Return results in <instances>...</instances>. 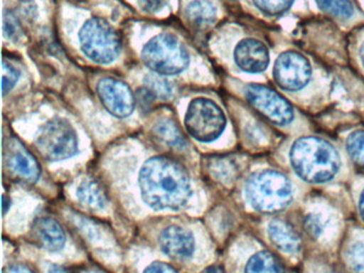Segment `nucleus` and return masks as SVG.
Masks as SVG:
<instances>
[{
    "label": "nucleus",
    "mask_w": 364,
    "mask_h": 273,
    "mask_svg": "<svg viewBox=\"0 0 364 273\" xmlns=\"http://www.w3.org/2000/svg\"><path fill=\"white\" fill-rule=\"evenodd\" d=\"M146 89L154 95V97L161 100H167L173 95L174 87L172 82L167 78L159 76V75H146L144 79Z\"/></svg>",
    "instance_id": "20"
},
{
    "label": "nucleus",
    "mask_w": 364,
    "mask_h": 273,
    "mask_svg": "<svg viewBox=\"0 0 364 273\" xmlns=\"http://www.w3.org/2000/svg\"><path fill=\"white\" fill-rule=\"evenodd\" d=\"M5 168L12 178L26 183H36L41 174L35 156L18 140H12L6 146Z\"/></svg>",
    "instance_id": "11"
},
{
    "label": "nucleus",
    "mask_w": 364,
    "mask_h": 273,
    "mask_svg": "<svg viewBox=\"0 0 364 273\" xmlns=\"http://www.w3.org/2000/svg\"><path fill=\"white\" fill-rule=\"evenodd\" d=\"M144 273H178L173 267L163 262H152L146 267Z\"/></svg>",
    "instance_id": "29"
},
{
    "label": "nucleus",
    "mask_w": 364,
    "mask_h": 273,
    "mask_svg": "<svg viewBox=\"0 0 364 273\" xmlns=\"http://www.w3.org/2000/svg\"><path fill=\"white\" fill-rule=\"evenodd\" d=\"M20 25H18V21L16 17L8 13L5 14V18H4V31H5L6 36L10 40H14L18 38L20 36Z\"/></svg>",
    "instance_id": "27"
},
{
    "label": "nucleus",
    "mask_w": 364,
    "mask_h": 273,
    "mask_svg": "<svg viewBox=\"0 0 364 273\" xmlns=\"http://www.w3.org/2000/svg\"><path fill=\"white\" fill-rule=\"evenodd\" d=\"M36 146L44 159L50 161L69 159L77 153V134L73 126L65 119H50L40 128Z\"/></svg>",
    "instance_id": "6"
},
{
    "label": "nucleus",
    "mask_w": 364,
    "mask_h": 273,
    "mask_svg": "<svg viewBox=\"0 0 364 273\" xmlns=\"http://www.w3.org/2000/svg\"><path fill=\"white\" fill-rule=\"evenodd\" d=\"M21 73L16 66L8 62H3V93H9L20 79Z\"/></svg>",
    "instance_id": "26"
},
{
    "label": "nucleus",
    "mask_w": 364,
    "mask_h": 273,
    "mask_svg": "<svg viewBox=\"0 0 364 273\" xmlns=\"http://www.w3.org/2000/svg\"><path fill=\"white\" fill-rule=\"evenodd\" d=\"M319 8L341 18H349L353 14V6L349 0H315Z\"/></svg>",
    "instance_id": "21"
},
{
    "label": "nucleus",
    "mask_w": 364,
    "mask_h": 273,
    "mask_svg": "<svg viewBox=\"0 0 364 273\" xmlns=\"http://www.w3.org/2000/svg\"><path fill=\"white\" fill-rule=\"evenodd\" d=\"M289 159L295 172L309 183L330 181L336 176L341 164L338 151L317 136H304L295 141Z\"/></svg>",
    "instance_id": "2"
},
{
    "label": "nucleus",
    "mask_w": 364,
    "mask_h": 273,
    "mask_svg": "<svg viewBox=\"0 0 364 273\" xmlns=\"http://www.w3.org/2000/svg\"><path fill=\"white\" fill-rule=\"evenodd\" d=\"M347 262L355 273H364V242H355L347 251Z\"/></svg>",
    "instance_id": "24"
},
{
    "label": "nucleus",
    "mask_w": 364,
    "mask_h": 273,
    "mask_svg": "<svg viewBox=\"0 0 364 273\" xmlns=\"http://www.w3.org/2000/svg\"><path fill=\"white\" fill-rule=\"evenodd\" d=\"M306 226L308 228V232L312 235H318L321 232V222H319L318 218L314 217V215H309L306 221Z\"/></svg>",
    "instance_id": "30"
},
{
    "label": "nucleus",
    "mask_w": 364,
    "mask_h": 273,
    "mask_svg": "<svg viewBox=\"0 0 364 273\" xmlns=\"http://www.w3.org/2000/svg\"><path fill=\"white\" fill-rule=\"evenodd\" d=\"M360 213H361L362 219L364 220V191L362 192L361 198L359 202Z\"/></svg>",
    "instance_id": "34"
},
{
    "label": "nucleus",
    "mask_w": 364,
    "mask_h": 273,
    "mask_svg": "<svg viewBox=\"0 0 364 273\" xmlns=\"http://www.w3.org/2000/svg\"><path fill=\"white\" fill-rule=\"evenodd\" d=\"M225 125V113L214 100L204 97L191 100L185 115V126L193 138L212 142L221 136Z\"/></svg>",
    "instance_id": "7"
},
{
    "label": "nucleus",
    "mask_w": 364,
    "mask_h": 273,
    "mask_svg": "<svg viewBox=\"0 0 364 273\" xmlns=\"http://www.w3.org/2000/svg\"><path fill=\"white\" fill-rule=\"evenodd\" d=\"M48 273H78V272H75V271L72 270V269L67 268V267L58 266V264H53V266L50 267V270H48Z\"/></svg>",
    "instance_id": "32"
},
{
    "label": "nucleus",
    "mask_w": 364,
    "mask_h": 273,
    "mask_svg": "<svg viewBox=\"0 0 364 273\" xmlns=\"http://www.w3.org/2000/svg\"><path fill=\"white\" fill-rule=\"evenodd\" d=\"M236 65L246 73L264 72L269 63L267 47L255 38H245L236 45L234 50Z\"/></svg>",
    "instance_id": "12"
},
{
    "label": "nucleus",
    "mask_w": 364,
    "mask_h": 273,
    "mask_svg": "<svg viewBox=\"0 0 364 273\" xmlns=\"http://www.w3.org/2000/svg\"><path fill=\"white\" fill-rule=\"evenodd\" d=\"M210 172H212L213 176L216 177L218 181H230L234 178L236 170L235 166L231 162L221 159L213 162Z\"/></svg>",
    "instance_id": "25"
},
{
    "label": "nucleus",
    "mask_w": 364,
    "mask_h": 273,
    "mask_svg": "<svg viewBox=\"0 0 364 273\" xmlns=\"http://www.w3.org/2000/svg\"><path fill=\"white\" fill-rule=\"evenodd\" d=\"M245 273H285L280 260L267 251L255 254L247 262Z\"/></svg>",
    "instance_id": "19"
},
{
    "label": "nucleus",
    "mask_w": 364,
    "mask_h": 273,
    "mask_svg": "<svg viewBox=\"0 0 364 273\" xmlns=\"http://www.w3.org/2000/svg\"><path fill=\"white\" fill-rule=\"evenodd\" d=\"M270 240L285 253H297L301 249V240L293 228L287 222L274 220L268 226Z\"/></svg>",
    "instance_id": "15"
},
{
    "label": "nucleus",
    "mask_w": 364,
    "mask_h": 273,
    "mask_svg": "<svg viewBox=\"0 0 364 273\" xmlns=\"http://www.w3.org/2000/svg\"><path fill=\"white\" fill-rule=\"evenodd\" d=\"M78 200L87 208L103 209L107 204V194L101 183L95 179H84L76 190Z\"/></svg>",
    "instance_id": "16"
},
{
    "label": "nucleus",
    "mask_w": 364,
    "mask_h": 273,
    "mask_svg": "<svg viewBox=\"0 0 364 273\" xmlns=\"http://www.w3.org/2000/svg\"><path fill=\"white\" fill-rule=\"evenodd\" d=\"M159 245L173 259H186L195 251V238L189 230L170 225L159 235Z\"/></svg>",
    "instance_id": "13"
},
{
    "label": "nucleus",
    "mask_w": 364,
    "mask_h": 273,
    "mask_svg": "<svg viewBox=\"0 0 364 273\" xmlns=\"http://www.w3.org/2000/svg\"><path fill=\"white\" fill-rule=\"evenodd\" d=\"M78 36L82 53L95 63H112L120 55V36L105 19L99 17L89 19Z\"/></svg>",
    "instance_id": "5"
},
{
    "label": "nucleus",
    "mask_w": 364,
    "mask_h": 273,
    "mask_svg": "<svg viewBox=\"0 0 364 273\" xmlns=\"http://www.w3.org/2000/svg\"><path fill=\"white\" fill-rule=\"evenodd\" d=\"M153 134L161 142L170 147L182 149L187 146V141L176 122L170 119H159L153 126Z\"/></svg>",
    "instance_id": "18"
},
{
    "label": "nucleus",
    "mask_w": 364,
    "mask_h": 273,
    "mask_svg": "<svg viewBox=\"0 0 364 273\" xmlns=\"http://www.w3.org/2000/svg\"><path fill=\"white\" fill-rule=\"evenodd\" d=\"M360 59H361L362 64L364 66V42L363 44L361 45V48H360Z\"/></svg>",
    "instance_id": "36"
},
{
    "label": "nucleus",
    "mask_w": 364,
    "mask_h": 273,
    "mask_svg": "<svg viewBox=\"0 0 364 273\" xmlns=\"http://www.w3.org/2000/svg\"><path fill=\"white\" fill-rule=\"evenodd\" d=\"M274 77L279 87L283 90L297 91L310 80V63L304 55L296 51H285L276 60Z\"/></svg>",
    "instance_id": "9"
},
{
    "label": "nucleus",
    "mask_w": 364,
    "mask_h": 273,
    "mask_svg": "<svg viewBox=\"0 0 364 273\" xmlns=\"http://www.w3.org/2000/svg\"><path fill=\"white\" fill-rule=\"evenodd\" d=\"M138 183L142 200L154 210H178L193 193L186 168L163 156L150 158L142 164Z\"/></svg>",
    "instance_id": "1"
},
{
    "label": "nucleus",
    "mask_w": 364,
    "mask_h": 273,
    "mask_svg": "<svg viewBox=\"0 0 364 273\" xmlns=\"http://www.w3.org/2000/svg\"><path fill=\"white\" fill-rule=\"evenodd\" d=\"M5 273H33L31 269L27 267L22 266V264H16V266H11L7 269Z\"/></svg>",
    "instance_id": "31"
},
{
    "label": "nucleus",
    "mask_w": 364,
    "mask_h": 273,
    "mask_svg": "<svg viewBox=\"0 0 364 273\" xmlns=\"http://www.w3.org/2000/svg\"><path fill=\"white\" fill-rule=\"evenodd\" d=\"M202 273H225V270L218 266H210L202 271Z\"/></svg>",
    "instance_id": "33"
},
{
    "label": "nucleus",
    "mask_w": 364,
    "mask_h": 273,
    "mask_svg": "<svg viewBox=\"0 0 364 273\" xmlns=\"http://www.w3.org/2000/svg\"><path fill=\"white\" fill-rule=\"evenodd\" d=\"M347 151L358 166L364 168V132L358 130L347 139Z\"/></svg>",
    "instance_id": "22"
},
{
    "label": "nucleus",
    "mask_w": 364,
    "mask_h": 273,
    "mask_svg": "<svg viewBox=\"0 0 364 273\" xmlns=\"http://www.w3.org/2000/svg\"><path fill=\"white\" fill-rule=\"evenodd\" d=\"M246 97L259 113L277 125H287L294 119L293 107L265 85H249Z\"/></svg>",
    "instance_id": "8"
},
{
    "label": "nucleus",
    "mask_w": 364,
    "mask_h": 273,
    "mask_svg": "<svg viewBox=\"0 0 364 273\" xmlns=\"http://www.w3.org/2000/svg\"><path fill=\"white\" fill-rule=\"evenodd\" d=\"M88 273H97V272H88Z\"/></svg>",
    "instance_id": "37"
},
{
    "label": "nucleus",
    "mask_w": 364,
    "mask_h": 273,
    "mask_svg": "<svg viewBox=\"0 0 364 273\" xmlns=\"http://www.w3.org/2000/svg\"><path fill=\"white\" fill-rule=\"evenodd\" d=\"M167 0H138L142 10L148 13H156L165 6Z\"/></svg>",
    "instance_id": "28"
},
{
    "label": "nucleus",
    "mask_w": 364,
    "mask_h": 273,
    "mask_svg": "<svg viewBox=\"0 0 364 273\" xmlns=\"http://www.w3.org/2000/svg\"><path fill=\"white\" fill-rule=\"evenodd\" d=\"M141 58L152 72L161 76L180 74L189 64L186 47L176 36L168 33L151 38L142 49Z\"/></svg>",
    "instance_id": "4"
},
{
    "label": "nucleus",
    "mask_w": 364,
    "mask_h": 273,
    "mask_svg": "<svg viewBox=\"0 0 364 273\" xmlns=\"http://www.w3.org/2000/svg\"><path fill=\"white\" fill-rule=\"evenodd\" d=\"M31 238L38 247L50 252L60 251L67 241L63 226L50 217L38 218L33 222Z\"/></svg>",
    "instance_id": "14"
},
{
    "label": "nucleus",
    "mask_w": 364,
    "mask_h": 273,
    "mask_svg": "<svg viewBox=\"0 0 364 273\" xmlns=\"http://www.w3.org/2000/svg\"><path fill=\"white\" fill-rule=\"evenodd\" d=\"M186 17L189 23L203 29L216 21L217 10L208 0H193L187 6Z\"/></svg>",
    "instance_id": "17"
},
{
    "label": "nucleus",
    "mask_w": 364,
    "mask_h": 273,
    "mask_svg": "<svg viewBox=\"0 0 364 273\" xmlns=\"http://www.w3.org/2000/svg\"><path fill=\"white\" fill-rule=\"evenodd\" d=\"M255 6L267 15H280L287 12L294 0H252Z\"/></svg>",
    "instance_id": "23"
},
{
    "label": "nucleus",
    "mask_w": 364,
    "mask_h": 273,
    "mask_svg": "<svg viewBox=\"0 0 364 273\" xmlns=\"http://www.w3.org/2000/svg\"><path fill=\"white\" fill-rule=\"evenodd\" d=\"M3 204H4V213H7L8 207L10 206V202L8 200L7 202V198H6V196H4L3 198Z\"/></svg>",
    "instance_id": "35"
},
{
    "label": "nucleus",
    "mask_w": 364,
    "mask_h": 273,
    "mask_svg": "<svg viewBox=\"0 0 364 273\" xmlns=\"http://www.w3.org/2000/svg\"><path fill=\"white\" fill-rule=\"evenodd\" d=\"M247 200L257 211L276 213L289 206L291 185L282 173L272 170L253 173L246 183Z\"/></svg>",
    "instance_id": "3"
},
{
    "label": "nucleus",
    "mask_w": 364,
    "mask_h": 273,
    "mask_svg": "<svg viewBox=\"0 0 364 273\" xmlns=\"http://www.w3.org/2000/svg\"><path fill=\"white\" fill-rule=\"evenodd\" d=\"M97 91L106 110L114 117H127L133 113L135 96L127 83L108 77L99 81Z\"/></svg>",
    "instance_id": "10"
}]
</instances>
